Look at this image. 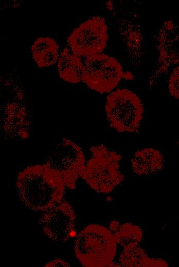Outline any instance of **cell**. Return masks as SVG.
<instances>
[{"label":"cell","mask_w":179,"mask_h":267,"mask_svg":"<svg viewBox=\"0 0 179 267\" xmlns=\"http://www.w3.org/2000/svg\"><path fill=\"white\" fill-rule=\"evenodd\" d=\"M82 61L78 55L71 53L65 48L58 60V70L60 78L66 82L76 84L82 82L83 69Z\"/></svg>","instance_id":"cell-11"},{"label":"cell","mask_w":179,"mask_h":267,"mask_svg":"<svg viewBox=\"0 0 179 267\" xmlns=\"http://www.w3.org/2000/svg\"><path fill=\"white\" fill-rule=\"evenodd\" d=\"M123 72L121 64L115 58L99 53L87 57L83 65L82 81L96 91L109 92L117 87Z\"/></svg>","instance_id":"cell-6"},{"label":"cell","mask_w":179,"mask_h":267,"mask_svg":"<svg viewBox=\"0 0 179 267\" xmlns=\"http://www.w3.org/2000/svg\"><path fill=\"white\" fill-rule=\"evenodd\" d=\"M59 46L56 41L49 37L37 39L31 47L32 58L40 68L47 67L58 60Z\"/></svg>","instance_id":"cell-12"},{"label":"cell","mask_w":179,"mask_h":267,"mask_svg":"<svg viewBox=\"0 0 179 267\" xmlns=\"http://www.w3.org/2000/svg\"><path fill=\"white\" fill-rule=\"evenodd\" d=\"M45 266H69V264L64 260L56 259L49 262Z\"/></svg>","instance_id":"cell-16"},{"label":"cell","mask_w":179,"mask_h":267,"mask_svg":"<svg viewBox=\"0 0 179 267\" xmlns=\"http://www.w3.org/2000/svg\"><path fill=\"white\" fill-rule=\"evenodd\" d=\"M75 214L67 202L59 203L44 211L39 224L43 233L49 238L58 242H66L74 229Z\"/></svg>","instance_id":"cell-8"},{"label":"cell","mask_w":179,"mask_h":267,"mask_svg":"<svg viewBox=\"0 0 179 267\" xmlns=\"http://www.w3.org/2000/svg\"></svg>","instance_id":"cell-18"},{"label":"cell","mask_w":179,"mask_h":267,"mask_svg":"<svg viewBox=\"0 0 179 267\" xmlns=\"http://www.w3.org/2000/svg\"><path fill=\"white\" fill-rule=\"evenodd\" d=\"M119 261L126 267L168 266V263L161 258L150 257L138 244L123 247Z\"/></svg>","instance_id":"cell-13"},{"label":"cell","mask_w":179,"mask_h":267,"mask_svg":"<svg viewBox=\"0 0 179 267\" xmlns=\"http://www.w3.org/2000/svg\"><path fill=\"white\" fill-rule=\"evenodd\" d=\"M105 110L110 126L120 132L138 131L144 113L139 97L126 88L116 89L108 95Z\"/></svg>","instance_id":"cell-4"},{"label":"cell","mask_w":179,"mask_h":267,"mask_svg":"<svg viewBox=\"0 0 179 267\" xmlns=\"http://www.w3.org/2000/svg\"><path fill=\"white\" fill-rule=\"evenodd\" d=\"M16 184L18 196L26 206L44 212L62 201L65 187L59 175L45 164L24 169Z\"/></svg>","instance_id":"cell-1"},{"label":"cell","mask_w":179,"mask_h":267,"mask_svg":"<svg viewBox=\"0 0 179 267\" xmlns=\"http://www.w3.org/2000/svg\"><path fill=\"white\" fill-rule=\"evenodd\" d=\"M109 230L113 234L116 243L123 247L139 244L142 239V230L139 226L132 223L120 224L117 221L114 220L110 222Z\"/></svg>","instance_id":"cell-14"},{"label":"cell","mask_w":179,"mask_h":267,"mask_svg":"<svg viewBox=\"0 0 179 267\" xmlns=\"http://www.w3.org/2000/svg\"><path fill=\"white\" fill-rule=\"evenodd\" d=\"M122 78L126 80H132L134 79V75L130 71L123 72Z\"/></svg>","instance_id":"cell-17"},{"label":"cell","mask_w":179,"mask_h":267,"mask_svg":"<svg viewBox=\"0 0 179 267\" xmlns=\"http://www.w3.org/2000/svg\"><path fill=\"white\" fill-rule=\"evenodd\" d=\"M44 164L59 175L65 187L74 189L84 171L85 157L78 145L63 139L54 147Z\"/></svg>","instance_id":"cell-5"},{"label":"cell","mask_w":179,"mask_h":267,"mask_svg":"<svg viewBox=\"0 0 179 267\" xmlns=\"http://www.w3.org/2000/svg\"><path fill=\"white\" fill-rule=\"evenodd\" d=\"M90 150L92 156L82 178L97 192L109 193L124 180L119 165L122 156L102 144L92 146Z\"/></svg>","instance_id":"cell-3"},{"label":"cell","mask_w":179,"mask_h":267,"mask_svg":"<svg viewBox=\"0 0 179 267\" xmlns=\"http://www.w3.org/2000/svg\"><path fill=\"white\" fill-rule=\"evenodd\" d=\"M131 164L133 171L138 176L154 175L163 169L164 158L158 149L146 148L133 154Z\"/></svg>","instance_id":"cell-10"},{"label":"cell","mask_w":179,"mask_h":267,"mask_svg":"<svg viewBox=\"0 0 179 267\" xmlns=\"http://www.w3.org/2000/svg\"><path fill=\"white\" fill-rule=\"evenodd\" d=\"M30 121L25 106L16 101L7 104L1 120V128L6 138L22 140L29 135Z\"/></svg>","instance_id":"cell-9"},{"label":"cell","mask_w":179,"mask_h":267,"mask_svg":"<svg viewBox=\"0 0 179 267\" xmlns=\"http://www.w3.org/2000/svg\"><path fill=\"white\" fill-rule=\"evenodd\" d=\"M117 244L109 229L92 224L78 234L75 242V253L78 260L85 266H116L113 260Z\"/></svg>","instance_id":"cell-2"},{"label":"cell","mask_w":179,"mask_h":267,"mask_svg":"<svg viewBox=\"0 0 179 267\" xmlns=\"http://www.w3.org/2000/svg\"><path fill=\"white\" fill-rule=\"evenodd\" d=\"M108 40L106 22L100 16L93 17L80 24L67 39L74 54L87 56L101 53Z\"/></svg>","instance_id":"cell-7"},{"label":"cell","mask_w":179,"mask_h":267,"mask_svg":"<svg viewBox=\"0 0 179 267\" xmlns=\"http://www.w3.org/2000/svg\"><path fill=\"white\" fill-rule=\"evenodd\" d=\"M168 87L170 94L179 100V66L171 73L169 80Z\"/></svg>","instance_id":"cell-15"}]
</instances>
